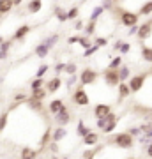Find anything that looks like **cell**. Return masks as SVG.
<instances>
[{
    "label": "cell",
    "instance_id": "ee69618b",
    "mask_svg": "<svg viewBox=\"0 0 152 159\" xmlns=\"http://www.w3.org/2000/svg\"><path fill=\"white\" fill-rule=\"evenodd\" d=\"M129 51H131V44L126 43V41H122V44H120V48H118V53H120V55H127Z\"/></svg>",
    "mask_w": 152,
    "mask_h": 159
},
{
    "label": "cell",
    "instance_id": "7402d4cb",
    "mask_svg": "<svg viewBox=\"0 0 152 159\" xmlns=\"http://www.w3.org/2000/svg\"><path fill=\"white\" fill-rule=\"evenodd\" d=\"M117 71H118V78H120V81H129V78L133 76V74H131V67L129 66H126V64H122Z\"/></svg>",
    "mask_w": 152,
    "mask_h": 159
},
{
    "label": "cell",
    "instance_id": "2e32d148",
    "mask_svg": "<svg viewBox=\"0 0 152 159\" xmlns=\"http://www.w3.org/2000/svg\"><path fill=\"white\" fill-rule=\"evenodd\" d=\"M117 92H118V101H124V99H127V97L133 94L129 85H127V81H120L118 87H117Z\"/></svg>",
    "mask_w": 152,
    "mask_h": 159
},
{
    "label": "cell",
    "instance_id": "816d5d0a",
    "mask_svg": "<svg viewBox=\"0 0 152 159\" xmlns=\"http://www.w3.org/2000/svg\"><path fill=\"white\" fill-rule=\"evenodd\" d=\"M145 156H147L149 159H152V142L145 147Z\"/></svg>",
    "mask_w": 152,
    "mask_h": 159
},
{
    "label": "cell",
    "instance_id": "3957f363",
    "mask_svg": "<svg viewBox=\"0 0 152 159\" xmlns=\"http://www.w3.org/2000/svg\"><path fill=\"white\" fill-rule=\"evenodd\" d=\"M99 76H101V74L97 73L96 69H92V67H85L83 71H81V73L78 74V78H80V85L81 87H87V85H94V83H96L97 80H99Z\"/></svg>",
    "mask_w": 152,
    "mask_h": 159
},
{
    "label": "cell",
    "instance_id": "60d3db41",
    "mask_svg": "<svg viewBox=\"0 0 152 159\" xmlns=\"http://www.w3.org/2000/svg\"><path fill=\"white\" fill-rule=\"evenodd\" d=\"M101 50V48H99V46L97 44H92L90 46V48H87V50L83 51V57L85 58H89V57H92V55H94V53H97V51Z\"/></svg>",
    "mask_w": 152,
    "mask_h": 159
},
{
    "label": "cell",
    "instance_id": "d4e9b609",
    "mask_svg": "<svg viewBox=\"0 0 152 159\" xmlns=\"http://www.w3.org/2000/svg\"><path fill=\"white\" fill-rule=\"evenodd\" d=\"M14 9V2L12 0H0V16L9 14Z\"/></svg>",
    "mask_w": 152,
    "mask_h": 159
},
{
    "label": "cell",
    "instance_id": "83f0119b",
    "mask_svg": "<svg viewBox=\"0 0 152 159\" xmlns=\"http://www.w3.org/2000/svg\"><path fill=\"white\" fill-rule=\"evenodd\" d=\"M46 96H48V90H46V89H35V90H30V97H32V99H37V101H44Z\"/></svg>",
    "mask_w": 152,
    "mask_h": 159
},
{
    "label": "cell",
    "instance_id": "8fae6325",
    "mask_svg": "<svg viewBox=\"0 0 152 159\" xmlns=\"http://www.w3.org/2000/svg\"><path fill=\"white\" fill-rule=\"evenodd\" d=\"M64 108H66L64 99H51V101L48 102V113H50L51 117H55L57 113H60Z\"/></svg>",
    "mask_w": 152,
    "mask_h": 159
},
{
    "label": "cell",
    "instance_id": "681fc988",
    "mask_svg": "<svg viewBox=\"0 0 152 159\" xmlns=\"http://www.w3.org/2000/svg\"><path fill=\"white\" fill-rule=\"evenodd\" d=\"M81 29H85L83 20H76V21H74V30H81Z\"/></svg>",
    "mask_w": 152,
    "mask_h": 159
},
{
    "label": "cell",
    "instance_id": "52a82bcc",
    "mask_svg": "<svg viewBox=\"0 0 152 159\" xmlns=\"http://www.w3.org/2000/svg\"><path fill=\"white\" fill-rule=\"evenodd\" d=\"M136 37H138V41H141V43H145L147 39L152 37V18L147 20V21H143V23H140V29H138Z\"/></svg>",
    "mask_w": 152,
    "mask_h": 159
},
{
    "label": "cell",
    "instance_id": "9a60e30c",
    "mask_svg": "<svg viewBox=\"0 0 152 159\" xmlns=\"http://www.w3.org/2000/svg\"><path fill=\"white\" fill-rule=\"evenodd\" d=\"M99 133H97V131H90L89 134H87V136H83L81 138V140H83V145L85 147H94V145H97V143H99Z\"/></svg>",
    "mask_w": 152,
    "mask_h": 159
},
{
    "label": "cell",
    "instance_id": "9c48e42d",
    "mask_svg": "<svg viewBox=\"0 0 152 159\" xmlns=\"http://www.w3.org/2000/svg\"><path fill=\"white\" fill-rule=\"evenodd\" d=\"M92 113H94V117L97 119H103V117H106V115L112 113V106L108 104V102H97L96 106L92 108Z\"/></svg>",
    "mask_w": 152,
    "mask_h": 159
},
{
    "label": "cell",
    "instance_id": "b9f144b4",
    "mask_svg": "<svg viewBox=\"0 0 152 159\" xmlns=\"http://www.w3.org/2000/svg\"><path fill=\"white\" fill-rule=\"evenodd\" d=\"M78 81H80L78 74H71V76H67V80H66V85H67V89H73Z\"/></svg>",
    "mask_w": 152,
    "mask_h": 159
},
{
    "label": "cell",
    "instance_id": "9f6ffc18",
    "mask_svg": "<svg viewBox=\"0 0 152 159\" xmlns=\"http://www.w3.org/2000/svg\"><path fill=\"white\" fill-rule=\"evenodd\" d=\"M51 159H60V157H57V156H53V157H51Z\"/></svg>",
    "mask_w": 152,
    "mask_h": 159
},
{
    "label": "cell",
    "instance_id": "ac0fdd59",
    "mask_svg": "<svg viewBox=\"0 0 152 159\" xmlns=\"http://www.w3.org/2000/svg\"><path fill=\"white\" fill-rule=\"evenodd\" d=\"M51 127H46L44 131H43V134H41V138H39V150H43V148H46L48 145H50V142H51Z\"/></svg>",
    "mask_w": 152,
    "mask_h": 159
},
{
    "label": "cell",
    "instance_id": "c3c4849f",
    "mask_svg": "<svg viewBox=\"0 0 152 159\" xmlns=\"http://www.w3.org/2000/svg\"><path fill=\"white\" fill-rule=\"evenodd\" d=\"M138 29H140V25H133L127 29V35H136L138 34Z\"/></svg>",
    "mask_w": 152,
    "mask_h": 159
},
{
    "label": "cell",
    "instance_id": "f546056e",
    "mask_svg": "<svg viewBox=\"0 0 152 159\" xmlns=\"http://www.w3.org/2000/svg\"><path fill=\"white\" fill-rule=\"evenodd\" d=\"M53 11H55V16H57V20H58L60 23H66V21H67V11H64L60 6H57Z\"/></svg>",
    "mask_w": 152,
    "mask_h": 159
},
{
    "label": "cell",
    "instance_id": "d590c367",
    "mask_svg": "<svg viewBox=\"0 0 152 159\" xmlns=\"http://www.w3.org/2000/svg\"><path fill=\"white\" fill-rule=\"evenodd\" d=\"M64 74H67V76L78 74V66H76L74 62H66V71H64Z\"/></svg>",
    "mask_w": 152,
    "mask_h": 159
},
{
    "label": "cell",
    "instance_id": "30bf717a",
    "mask_svg": "<svg viewBox=\"0 0 152 159\" xmlns=\"http://www.w3.org/2000/svg\"><path fill=\"white\" fill-rule=\"evenodd\" d=\"M62 78L60 76H53V78H50L48 81H46V85H44V89L48 90V94H57V92L62 89Z\"/></svg>",
    "mask_w": 152,
    "mask_h": 159
},
{
    "label": "cell",
    "instance_id": "680465c9",
    "mask_svg": "<svg viewBox=\"0 0 152 159\" xmlns=\"http://www.w3.org/2000/svg\"><path fill=\"white\" fill-rule=\"evenodd\" d=\"M127 159H135V157H127Z\"/></svg>",
    "mask_w": 152,
    "mask_h": 159
},
{
    "label": "cell",
    "instance_id": "7dc6e473",
    "mask_svg": "<svg viewBox=\"0 0 152 159\" xmlns=\"http://www.w3.org/2000/svg\"><path fill=\"white\" fill-rule=\"evenodd\" d=\"M48 150H50L53 156H57V154H58V150H60V148H58V143H53V142H51L50 145H48Z\"/></svg>",
    "mask_w": 152,
    "mask_h": 159
},
{
    "label": "cell",
    "instance_id": "5bb4252c",
    "mask_svg": "<svg viewBox=\"0 0 152 159\" xmlns=\"http://www.w3.org/2000/svg\"><path fill=\"white\" fill-rule=\"evenodd\" d=\"M30 30H32V27H30V25H21V27H18V29H16V32L12 34L11 39L12 41H23L28 34H30Z\"/></svg>",
    "mask_w": 152,
    "mask_h": 159
},
{
    "label": "cell",
    "instance_id": "603a6c76",
    "mask_svg": "<svg viewBox=\"0 0 152 159\" xmlns=\"http://www.w3.org/2000/svg\"><path fill=\"white\" fill-rule=\"evenodd\" d=\"M90 131H92V129H90L89 125L83 122V119H80L78 124H76V134H78L80 138H83V136H87V134H89Z\"/></svg>",
    "mask_w": 152,
    "mask_h": 159
},
{
    "label": "cell",
    "instance_id": "ba28073f",
    "mask_svg": "<svg viewBox=\"0 0 152 159\" xmlns=\"http://www.w3.org/2000/svg\"><path fill=\"white\" fill-rule=\"evenodd\" d=\"M53 120H55L57 125H62V127H66V125H69V122L73 120V113H71V110L66 106L60 113H57L55 117H53Z\"/></svg>",
    "mask_w": 152,
    "mask_h": 159
},
{
    "label": "cell",
    "instance_id": "277c9868",
    "mask_svg": "<svg viewBox=\"0 0 152 159\" xmlns=\"http://www.w3.org/2000/svg\"><path fill=\"white\" fill-rule=\"evenodd\" d=\"M147 78H149V73H138V74H133L129 78V81H127V85H129L131 92L133 94H138V92L143 89V85H145Z\"/></svg>",
    "mask_w": 152,
    "mask_h": 159
},
{
    "label": "cell",
    "instance_id": "f6af8a7d",
    "mask_svg": "<svg viewBox=\"0 0 152 159\" xmlns=\"http://www.w3.org/2000/svg\"><path fill=\"white\" fill-rule=\"evenodd\" d=\"M127 133H129L133 138H140L141 136V129H140V125H135V127H129L127 129Z\"/></svg>",
    "mask_w": 152,
    "mask_h": 159
},
{
    "label": "cell",
    "instance_id": "7c38bea8",
    "mask_svg": "<svg viewBox=\"0 0 152 159\" xmlns=\"http://www.w3.org/2000/svg\"><path fill=\"white\" fill-rule=\"evenodd\" d=\"M66 136H67V129L62 127V125H57L55 129L51 131V142L53 143H60L62 140H66Z\"/></svg>",
    "mask_w": 152,
    "mask_h": 159
},
{
    "label": "cell",
    "instance_id": "6f0895ef",
    "mask_svg": "<svg viewBox=\"0 0 152 159\" xmlns=\"http://www.w3.org/2000/svg\"><path fill=\"white\" fill-rule=\"evenodd\" d=\"M113 2H122V0H113Z\"/></svg>",
    "mask_w": 152,
    "mask_h": 159
},
{
    "label": "cell",
    "instance_id": "f5cc1de1",
    "mask_svg": "<svg viewBox=\"0 0 152 159\" xmlns=\"http://www.w3.org/2000/svg\"><path fill=\"white\" fill-rule=\"evenodd\" d=\"M120 44H122V41L118 39L117 43H115V44H113V50H115V51H118V48H120Z\"/></svg>",
    "mask_w": 152,
    "mask_h": 159
},
{
    "label": "cell",
    "instance_id": "8992f818",
    "mask_svg": "<svg viewBox=\"0 0 152 159\" xmlns=\"http://www.w3.org/2000/svg\"><path fill=\"white\" fill-rule=\"evenodd\" d=\"M103 80H104V83H106L108 87H118V83H120V78H118V71L117 69H104L101 73Z\"/></svg>",
    "mask_w": 152,
    "mask_h": 159
},
{
    "label": "cell",
    "instance_id": "4316f807",
    "mask_svg": "<svg viewBox=\"0 0 152 159\" xmlns=\"http://www.w3.org/2000/svg\"><path fill=\"white\" fill-rule=\"evenodd\" d=\"M152 14V0H147L138 9V16H150Z\"/></svg>",
    "mask_w": 152,
    "mask_h": 159
},
{
    "label": "cell",
    "instance_id": "e0dca14e",
    "mask_svg": "<svg viewBox=\"0 0 152 159\" xmlns=\"http://www.w3.org/2000/svg\"><path fill=\"white\" fill-rule=\"evenodd\" d=\"M48 53H50V46L46 44V43H43V41H41L39 44L34 48V55H35L37 58H41V60L48 57Z\"/></svg>",
    "mask_w": 152,
    "mask_h": 159
},
{
    "label": "cell",
    "instance_id": "d6986e66",
    "mask_svg": "<svg viewBox=\"0 0 152 159\" xmlns=\"http://www.w3.org/2000/svg\"><path fill=\"white\" fill-rule=\"evenodd\" d=\"M113 120H118V117L115 113H110V115H106V117H103V119H97L96 120V125H97V129L99 131H103L104 129V127H106L108 124H110V122H113Z\"/></svg>",
    "mask_w": 152,
    "mask_h": 159
},
{
    "label": "cell",
    "instance_id": "11a10c76",
    "mask_svg": "<svg viewBox=\"0 0 152 159\" xmlns=\"http://www.w3.org/2000/svg\"><path fill=\"white\" fill-rule=\"evenodd\" d=\"M2 43H4V37H2V35H0V44H2Z\"/></svg>",
    "mask_w": 152,
    "mask_h": 159
},
{
    "label": "cell",
    "instance_id": "1f68e13d",
    "mask_svg": "<svg viewBox=\"0 0 152 159\" xmlns=\"http://www.w3.org/2000/svg\"><path fill=\"white\" fill-rule=\"evenodd\" d=\"M122 64H124V60H122V55H117V57H113L112 60H110V64H108V69H118Z\"/></svg>",
    "mask_w": 152,
    "mask_h": 159
},
{
    "label": "cell",
    "instance_id": "4dcf8cb0",
    "mask_svg": "<svg viewBox=\"0 0 152 159\" xmlns=\"http://www.w3.org/2000/svg\"><path fill=\"white\" fill-rule=\"evenodd\" d=\"M96 29H97V21H90V20H89V21H87V23H85V35H89V37H90V35H94V32H96Z\"/></svg>",
    "mask_w": 152,
    "mask_h": 159
},
{
    "label": "cell",
    "instance_id": "484cf974",
    "mask_svg": "<svg viewBox=\"0 0 152 159\" xmlns=\"http://www.w3.org/2000/svg\"><path fill=\"white\" fill-rule=\"evenodd\" d=\"M140 55H141V60L147 64H152V46H147L143 44L140 50Z\"/></svg>",
    "mask_w": 152,
    "mask_h": 159
},
{
    "label": "cell",
    "instance_id": "cb8c5ba5",
    "mask_svg": "<svg viewBox=\"0 0 152 159\" xmlns=\"http://www.w3.org/2000/svg\"><path fill=\"white\" fill-rule=\"evenodd\" d=\"M11 46H12V39L9 41H4L0 44V60H6L9 57V51H11Z\"/></svg>",
    "mask_w": 152,
    "mask_h": 159
},
{
    "label": "cell",
    "instance_id": "f35d334b",
    "mask_svg": "<svg viewBox=\"0 0 152 159\" xmlns=\"http://www.w3.org/2000/svg\"><path fill=\"white\" fill-rule=\"evenodd\" d=\"M7 122H9V113H7V111L0 113V133H2V131H6Z\"/></svg>",
    "mask_w": 152,
    "mask_h": 159
},
{
    "label": "cell",
    "instance_id": "bcb514c9",
    "mask_svg": "<svg viewBox=\"0 0 152 159\" xmlns=\"http://www.w3.org/2000/svg\"><path fill=\"white\" fill-rule=\"evenodd\" d=\"M94 44H97L99 48H103V46H108V37H96Z\"/></svg>",
    "mask_w": 152,
    "mask_h": 159
},
{
    "label": "cell",
    "instance_id": "f907efd6",
    "mask_svg": "<svg viewBox=\"0 0 152 159\" xmlns=\"http://www.w3.org/2000/svg\"><path fill=\"white\" fill-rule=\"evenodd\" d=\"M78 41H80V35H71L67 39V44H78Z\"/></svg>",
    "mask_w": 152,
    "mask_h": 159
},
{
    "label": "cell",
    "instance_id": "7a4b0ae2",
    "mask_svg": "<svg viewBox=\"0 0 152 159\" xmlns=\"http://www.w3.org/2000/svg\"><path fill=\"white\" fill-rule=\"evenodd\" d=\"M113 14H117L118 16V21L120 25H124V27H133V25H140V16H138V12H133V11H126V9H118V7H113Z\"/></svg>",
    "mask_w": 152,
    "mask_h": 159
},
{
    "label": "cell",
    "instance_id": "d6a6232c",
    "mask_svg": "<svg viewBox=\"0 0 152 159\" xmlns=\"http://www.w3.org/2000/svg\"><path fill=\"white\" fill-rule=\"evenodd\" d=\"M78 16H80V7L73 6V7H69V9H67V21L78 20Z\"/></svg>",
    "mask_w": 152,
    "mask_h": 159
},
{
    "label": "cell",
    "instance_id": "836d02e7",
    "mask_svg": "<svg viewBox=\"0 0 152 159\" xmlns=\"http://www.w3.org/2000/svg\"><path fill=\"white\" fill-rule=\"evenodd\" d=\"M58 41H60V35H58V34H51V35H48L43 43H46V44L50 46V50H51L53 46H57V43H58Z\"/></svg>",
    "mask_w": 152,
    "mask_h": 159
},
{
    "label": "cell",
    "instance_id": "ffe728a7",
    "mask_svg": "<svg viewBox=\"0 0 152 159\" xmlns=\"http://www.w3.org/2000/svg\"><path fill=\"white\" fill-rule=\"evenodd\" d=\"M25 102H27L28 108L34 110V111H37V113H43V111H44V101H37V99H32V97H28Z\"/></svg>",
    "mask_w": 152,
    "mask_h": 159
},
{
    "label": "cell",
    "instance_id": "4fadbf2b",
    "mask_svg": "<svg viewBox=\"0 0 152 159\" xmlns=\"http://www.w3.org/2000/svg\"><path fill=\"white\" fill-rule=\"evenodd\" d=\"M37 156H39V150L32 148L30 145H25L20 150V159H37Z\"/></svg>",
    "mask_w": 152,
    "mask_h": 159
},
{
    "label": "cell",
    "instance_id": "e575fe53",
    "mask_svg": "<svg viewBox=\"0 0 152 159\" xmlns=\"http://www.w3.org/2000/svg\"><path fill=\"white\" fill-rule=\"evenodd\" d=\"M46 81L44 78H34L32 81H30V90H35V89H44Z\"/></svg>",
    "mask_w": 152,
    "mask_h": 159
},
{
    "label": "cell",
    "instance_id": "db71d44e",
    "mask_svg": "<svg viewBox=\"0 0 152 159\" xmlns=\"http://www.w3.org/2000/svg\"><path fill=\"white\" fill-rule=\"evenodd\" d=\"M12 2H14V7H18V6H21L23 0H12Z\"/></svg>",
    "mask_w": 152,
    "mask_h": 159
},
{
    "label": "cell",
    "instance_id": "f1b7e54d",
    "mask_svg": "<svg viewBox=\"0 0 152 159\" xmlns=\"http://www.w3.org/2000/svg\"><path fill=\"white\" fill-rule=\"evenodd\" d=\"M103 14H104V7H103V6H96L94 9H92V12H90L89 20H90V21H97Z\"/></svg>",
    "mask_w": 152,
    "mask_h": 159
},
{
    "label": "cell",
    "instance_id": "5b68a950",
    "mask_svg": "<svg viewBox=\"0 0 152 159\" xmlns=\"http://www.w3.org/2000/svg\"><path fill=\"white\" fill-rule=\"evenodd\" d=\"M71 101H73L76 106H83L85 108V106H89L90 104V97H89V94H87V90L80 85V87L74 89L73 96H71Z\"/></svg>",
    "mask_w": 152,
    "mask_h": 159
},
{
    "label": "cell",
    "instance_id": "8d00e7d4",
    "mask_svg": "<svg viewBox=\"0 0 152 159\" xmlns=\"http://www.w3.org/2000/svg\"><path fill=\"white\" fill-rule=\"evenodd\" d=\"M48 71H50V66H48V64H43V66H39V67H37V71H35V74H34V78H44Z\"/></svg>",
    "mask_w": 152,
    "mask_h": 159
},
{
    "label": "cell",
    "instance_id": "ab89813d",
    "mask_svg": "<svg viewBox=\"0 0 152 159\" xmlns=\"http://www.w3.org/2000/svg\"><path fill=\"white\" fill-rule=\"evenodd\" d=\"M28 97L30 96H28L27 92H16V94L12 96V99H14V102H25Z\"/></svg>",
    "mask_w": 152,
    "mask_h": 159
},
{
    "label": "cell",
    "instance_id": "74e56055",
    "mask_svg": "<svg viewBox=\"0 0 152 159\" xmlns=\"http://www.w3.org/2000/svg\"><path fill=\"white\" fill-rule=\"evenodd\" d=\"M78 44L81 46V48H83V51H85L87 48H90V46L94 44V43L90 41V37H89V35H80V41H78Z\"/></svg>",
    "mask_w": 152,
    "mask_h": 159
},
{
    "label": "cell",
    "instance_id": "44dd1931",
    "mask_svg": "<svg viewBox=\"0 0 152 159\" xmlns=\"http://www.w3.org/2000/svg\"><path fill=\"white\" fill-rule=\"evenodd\" d=\"M43 9V0H30L27 4V12L28 14H37Z\"/></svg>",
    "mask_w": 152,
    "mask_h": 159
},
{
    "label": "cell",
    "instance_id": "6da1fadb",
    "mask_svg": "<svg viewBox=\"0 0 152 159\" xmlns=\"http://www.w3.org/2000/svg\"><path fill=\"white\" fill-rule=\"evenodd\" d=\"M108 145H113L117 148H124V150H129V148L135 147V138L131 136L127 131L124 133H115V134H110L106 140Z\"/></svg>",
    "mask_w": 152,
    "mask_h": 159
},
{
    "label": "cell",
    "instance_id": "7bdbcfd3",
    "mask_svg": "<svg viewBox=\"0 0 152 159\" xmlns=\"http://www.w3.org/2000/svg\"><path fill=\"white\" fill-rule=\"evenodd\" d=\"M53 69H55V76L64 74V71H66V62H57L55 66H53Z\"/></svg>",
    "mask_w": 152,
    "mask_h": 159
}]
</instances>
